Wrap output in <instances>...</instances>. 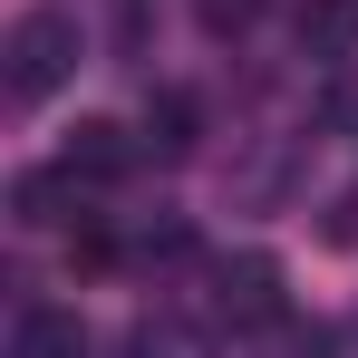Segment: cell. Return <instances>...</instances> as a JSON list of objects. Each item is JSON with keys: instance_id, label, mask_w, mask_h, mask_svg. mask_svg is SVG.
<instances>
[{"instance_id": "6da1fadb", "label": "cell", "mask_w": 358, "mask_h": 358, "mask_svg": "<svg viewBox=\"0 0 358 358\" xmlns=\"http://www.w3.org/2000/svg\"><path fill=\"white\" fill-rule=\"evenodd\" d=\"M68 78H78V20L68 10H20L10 20V97L39 107V97H59Z\"/></svg>"}, {"instance_id": "277c9868", "label": "cell", "mask_w": 358, "mask_h": 358, "mask_svg": "<svg viewBox=\"0 0 358 358\" xmlns=\"http://www.w3.org/2000/svg\"><path fill=\"white\" fill-rule=\"evenodd\" d=\"M145 145H155V155H194V145H203V107H194L184 87H155V97H145Z\"/></svg>"}, {"instance_id": "ba28073f", "label": "cell", "mask_w": 358, "mask_h": 358, "mask_svg": "<svg viewBox=\"0 0 358 358\" xmlns=\"http://www.w3.org/2000/svg\"><path fill=\"white\" fill-rule=\"evenodd\" d=\"M126 358H203V339H194L184 320H136V329H126Z\"/></svg>"}, {"instance_id": "7a4b0ae2", "label": "cell", "mask_w": 358, "mask_h": 358, "mask_svg": "<svg viewBox=\"0 0 358 358\" xmlns=\"http://www.w3.org/2000/svg\"><path fill=\"white\" fill-rule=\"evenodd\" d=\"M213 320H233V329H281V320H291V300H281V262H271V252L213 262Z\"/></svg>"}, {"instance_id": "30bf717a", "label": "cell", "mask_w": 358, "mask_h": 358, "mask_svg": "<svg viewBox=\"0 0 358 358\" xmlns=\"http://www.w3.org/2000/svg\"><path fill=\"white\" fill-rule=\"evenodd\" d=\"M68 262H78V271H107V262H117V233H107V223H78Z\"/></svg>"}, {"instance_id": "52a82bcc", "label": "cell", "mask_w": 358, "mask_h": 358, "mask_svg": "<svg viewBox=\"0 0 358 358\" xmlns=\"http://www.w3.org/2000/svg\"><path fill=\"white\" fill-rule=\"evenodd\" d=\"M68 194H78V175H20L10 184V213H20V223H29V233H49V223H68Z\"/></svg>"}, {"instance_id": "3957f363", "label": "cell", "mask_w": 358, "mask_h": 358, "mask_svg": "<svg viewBox=\"0 0 358 358\" xmlns=\"http://www.w3.org/2000/svg\"><path fill=\"white\" fill-rule=\"evenodd\" d=\"M78 184H117L126 165H136V136H126L117 117H78V136H68V155H59Z\"/></svg>"}, {"instance_id": "9c48e42d", "label": "cell", "mask_w": 358, "mask_h": 358, "mask_svg": "<svg viewBox=\"0 0 358 358\" xmlns=\"http://www.w3.org/2000/svg\"><path fill=\"white\" fill-rule=\"evenodd\" d=\"M194 20H203L213 39H242V29L262 20V0H194Z\"/></svg>"}, {"instance_id": "8992f818", "label": "cell", "mask_w": 358, "mask_h": 358, "mask_svg": "<svg viewBox=\"0 0 358 358\" xmlns=\"http://www.w3.org/2000/svg\"><path fill=\"white\" fill-rule=\"evenodd\" d=\"M300 49L349 59V49H358V0H300Z\"/></svg>"}, {"instance_id": "5b68a950", "label": "cell", "mask_w": 358, "mask_h": 358, "mask_svg": "<svg viewBox=\"0 0 358 358\" xmlns=\"http://www.w3.org/2000/svg\"><path fill=\"white\" fill-rule=\"evenodd\" d=\"M10 358H87V320L78 310H29L20 339H10Z\"/></svg>"}]
</instances>
